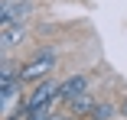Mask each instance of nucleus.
<instances>
[{
  "label": "nucleus",
  "instance_id": "1a4fd4ad",
  "mask_svg": "<svg viewBox=\"0 0 127 120\" xmlns=\"http://www.w3.org/2000/svg\"><path fill=\"white\" fill-rule=\"evenodd\" d=\"M114 114V107H108V104H95V110H91V120H108Z\"/></svg>",
  "mask_w": 127,
  "mask_h": 120
},
{
  "label": "nucleus",
  "instance_id": "9d476101",
  "mask_svg": "<svg viewBox=\"0 0 127 120\" xmlns=\"http://www.w3.org/2000/svg\"><path fill=\"white\" fill-rule=\"evenodd\" d=\"M26 120H62V117H56L52 110H42V114H36V117H26Z\"/></svg>",
  "mask_w": 127,
  "mask_h": 120
},
{
  "label": "nucleus",
  "instance_id": "7ed1b4c3",
  "mask_svg": "<svg viewBox=\"0 0 127 120\" xmlns=\"http://www.w3.org/2000/svg\"><path fill=\"white\" fill-rule=\"evenodd\" d=\"M30 10H33L30 0H3V7H0V29L13 26V23H23L30 16Z\"/></svg>",
  "mask_w": 127,
  "mask_h": 120
},
{
  "label": "nucleus",
  "instance_id": "423d86ee",
  "mask_svg": "<svg viewBox=\"0 0 127 120\" xmlns=\"http://www.w3.org/2000/svg\"><path fill=\"white\" fill-rule=\"evenodd\" d=\"M23 81L7 88V91H0V107H3V120H13V107H23Z\"/></svg>",
  "mask_w": 127,
  "mask_h": 120
},
{
  "label": "nucleus",
  "instance_id": "20e7f679",
  "mask_svg": "<svg viewBox=\"0 0 127 120\" xmlns=\"http://www.w3.org/2000/svg\"><path fill=\"white\" fill-rule=\"evenodd\" d=\"M85 91H88V78H85V75H72V78L62 81L56 104H68V101H75V98H78V94H85Z\"/></svg>",
  "mask_w": 127,
  "mask_h": 120
},
{
  "label": "nucleus",
  "instance_id": "9b49d317",
  "mask_svg": "<svg viewBox=\"0 0 127 120\" xmlns=\"http://www.w3.org/2000/svg\"><path fill=\"white\" fill-rule=\"evenodd\" d=\"M121 114H127V98H124V101H121Z\"/></svg>",
  "mask_w": 127,
  "mask_h": 120
},
{
  "label": "nucleus",
  "instance_id": "f257e3e1",
  "mask_svg": "<svg viewBox=\"0 0 127 120\" xmlns=\"http://www.w3.org/2000/svg\"><path fill=\"white\" fill-rule=\"evenodd\" d=\"M56 62H59V49H52V45L36 49L26 65H20V81L26 84V81H42V78H49L52 68H56Z\"/></svg>",
  "mask_w": 127,
  "mask_h": 120
},
{
  "label": "nucleus",
  "instance_id": "f03ea898",
  "mask_svg": "<svg viewBox=\"0 0 127 120\" xmlns=\"http://www.w3.org/2000/svg\"><path fill=\"white\" fill-rule=\"evenodd\" d=\"M59 81L56 78H42V81H36V88L30 91V98L23 101V110H26V117H36V114H42V110H52L56 107V98H59Z\"/></svg>",
  "mask_w": 127,
  "mask_h": 120
},
{
  "label": "nucleus",
  "instance_id": "6e6552de",
  "mask_svg": "<svg viewBox=\"0 0 127 120\" xmlns=\"http://www.w3.org/2000/svg\"><path fill=\"white\" fill-rule=\"evenodd\" d=\"M68 110H72V117H85V114L95 110V98L85 91V94H78L75 101H68Z\"/></svg>",
  "mask_w": 127,
  "mask_h": 120
},
{
  "label": "nucleus",
  "instance_id": "39448f33",
  "mask_svg": "<svg viewBox=\"0 0 127 120\" xmlns=\"http://www.w3.org/2000/svg\"><path fill=\"white\" fill-rule=\"evenodd\" d=\"M23 42H26V26H23V23H13V26L0 29V49L3 52L16 49V45H23Z\"/></svg>",
  "mask_w": 127,
  "mask_h": 120
},
{
  "label": "nucleus",
  "instance_id": "0eeeda50",
  "mask_svg": "<svg viewBox=\"0 0 127 120\" xmlns=\"http://www.w3.org/2000/svg\"><path fill=\"white\" fill-rule=\"evenodd\" d=\"M13 84H20V68L10 59H3V65H0V91H7Z\"/></svg>",
  "mask_w": 127,
  "mask_h": 120
}]
</instances>
